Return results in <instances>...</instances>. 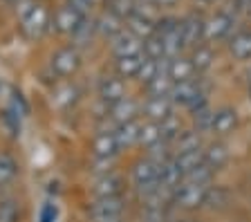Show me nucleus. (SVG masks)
I'll use <instances>...</instances> for the list:
<instances>
[{"label":"nucleus","mask_w":251,"mask_h":222,"mask_svg":"<svg viewBox=\"0 0 251 222\" xmlns=\"http://www.w3.org/2000/svg\"><path fill=\"white\" fill-rule=\"evenodd\" d=\"M50 27H52V16H50V11H47L45 5H41V2H38L25 18H21V29L29 41H38L41 36H45V32Z\"/></svg>","instance_id":"obj_5"},{"label":"nucleus","mask_w":251,"mask_h":222,"mask_svg":"<svg viewBox=\"0 0 251 222\" xmlns=\"http://www.w3.org/2000/svg\"><path fill=\"white\" fill-rule=\"evenodd\" d=\"M139 110H141V106L137 103L135 99H132V97H124V99H119L117 103L108 106V110H105V117H108V119L115 123V126H119V123H126V122H132V119H137Z\"/></svg>","instance_id":"obj_11"},{"label":"nucleus","mask_w":251,"mask_h":222,"mask_svg":"<svg viewBox=\"0 0 251 222\" xmlns=\"http://www.w3.org/2000/svg\"><path fill=\"white\" fill-rule=\"evenodd\" d=\"M124 197H94L90 206L92 222H121L124 220Z\"/></svg>","instance_id":"obj_4"},{"label":"nucleus","mask_w":251,"mask_h":222,"mask_svg":"<svg viewBox=\"0 0 251 222\" xmlns=\"http://www.w3.org/2000/svg\"><path fill=\"white\" fill-rule=\"evenodd\" d=\"M18 177V162L9 153H0V189L14 184Z\"/></svg>","instance_id":"obj_26"},{"label":"nucleus","mask_w":251,"mask_h":222,"mask_svg":"<svg viewBox=\"0 0 251 222\" xmlns=\"http://www.w3.org/2000/svg\"><path fill=\"white\" fill-rule=\"evenodd\" d=\"M121 146L117 142L115 130H101L92 142V153L97 159H115L119 155Z\"/></svg>","instance_id":"obj_13"},{"label":"nucleus","mask_w":251,"mask_h":222,"mask_svg":"<svg viewBox=\"0 0 251 222\" xmlns=\"http://www.w3.org/2000/svg\"><path fill=\"white\" fill-rule=\"evenodd\" d=\"M88 2L94 7V5H101V2H105V0H88Z\"/></svg>","instance_id":"obj_45"},{"label":"nucleus","mask_w":251,"mask_h":222,"mask_svg":"<svg viewBox=\"0 0 251 222\" xmlns=\"http://www.w3.org/2000/svg\"><path fill=\"white\" fill-rule=\"evenodd\" d=\"M191 63H193L195 72H206V70L213 65V49H211V45H202L200 43L198 48L191 49Z\"/></svg>","instance_id":"obj_27"},{"label":"nucleus","mask_w":251,"mask_h":222,"mask_svg":"<svg viewBox=\"0 0 251 222\" xmlns=\"http://www.w3.org/2000/svg\"><path fill=\"white\" fill-rule=\"evenodd\" d=\"M202 162L215 173V171H220L222 166L226 164V162H229V150H226V146L222 142H213L211 146L204 148Z\"/></svg>","instance_id":"obj_20"},{"label":"nucleus","mask_w":251,"mask_h":222,"mask_svg":"<svg viewBox=\"0 0 251 222\" xmlns=\"http://www.w3.org/2000/svg\"><path fill=\"white\" fill-rule=\"evenodd\" d=\"M175 150L173 155L177 153H186V150H202V137H200V130H182L179 137L173 142Z\"/></svg>","instance_id":"obj_23"},{"label":"nucleus","mask_w":251,"mask_h":222,"mask_svg":"<svg viewBox=\"0 0 251 222\" xmlns=\"http://www.w3.org/2000/svg\"><path fill=\"white\" fill-rule=\"evenodd\" d=\"M173 79L168 76V72H166V65L162 68V72L157 74L155 79L151 81V83L146 85V92H148V97H168L171 99V90H173Z\"/></svg>","instance_id":"obj_24"},{"label":"nucleus","mask_w":251,"mask_h":222,"mask_svg":"<svg viewBox=\"0 0 251 222\" xmlns=\"http://www.w3.org/2000/svg\"><path fill=\"white\" fill-rule=\"evenodd\" d=\"M164 65H166V61H155V58L144 54V61H141V68H139V72H137V79H139L144 85H148L157 74L162 72Z\"/></svg>","instance_id":"obj_31"},{"label":"nucleus","mask_w":251,"mask_h":222,"mask_svg":"<svg viewBox=\"0 0 251 222\" xmlns=\"http://www.w3.org/2000/svg\"><path fill=\"white\" fill-rule=\"evenodd\" d=\"M0 222H18V204L11 197L0 200Z\"/></svg>","instance_id":"obj_37"},{"label":"nucleus","mask_w":251,"mask_h":222,"mask_svg":"<svg viewBox=\"0 0 251 222\" xmlns=\"http://www.w3.org/2000/svg\"><path fill=\"white\" fill-rule=\"evenodd\" d=\"M97 92H99V99L103 101L105 106H112V103H117L119 99L128 97V95H126V81L121 79L119 74H110V76H101Z\"/></svg>","instance_id":"obj_10"},{"label":"nucleus","mask_w":251,"mask_h":222,"mask_svg":"<svg viewBox=\"0 0 251 222\" xmlns=\"http://www.w3.org/2000/svg\"><path fill=\"white\" fill-rule=\"evenodd\" d=\"M2 123H5V128L9 130V135H14V137L21 135V115H16L11 108H7V110L2 112Z\"/></svg>","instance_id":"obj_38"},{"label":"nucleus","mask_w":251,"mask_h":222,"mask_svg":"<svg viewBox=\"0 0 251 222\" xmlns=\"http://www.w3.org/2000/svg\"><path fill=\"white\" fill-rule=\"evenodd\" d=\"M171 101L175 106H184V108H195L200 103H204V90L200 81L191 79V81H182V83H175L171 90Z\"/></svg>","instance_id":"obj_6"},{"label":"nucleus","mask_w":251,"mask_h":222,"mask_svg":"<svg viewBox=\"0 0 251 222\" xmlns=\"http://www.w3.org/2000/svg\"><path fill=\"white\" fill-rule=\"evenodd\" d=\"M159 175H162V166L155 164L148 157H141L132 164L130 180H132V186L139 191V196H141V193L159 189Z\"/></svg>","instance_id":"obj_1"},{"label":"nucleus","mask_w":251,"mask_h":222,"mask_svg":"<svg viewBox=\"0 0 251 222\" xmlns=\"http://www.w3.org/2000/svg\"><path fill=\"white\" fill-rule=\"evenodd\" d=\"M141 112L146 115L148 122L159 123L173 115V101L168 97H148L146 103L141 106Z\"/></svg>","instance_id":"obj_14"},{"label":"nucleus","mask_w":251,"mask_h":222,"mask_svg":"<svg viewBox=\"0 0 251 222\" xmlns=\"http://www.w3.org/2000/svg\"><path fill=\"white\" fill-rule=\"evenodd\" d=\"M179 29H182L184 49H193L200 43H204V18L198 14H186L184 18H179Z\"/></svg>","instance_id":"obj_9"},{"label":"nucleus","mask_w":251,"mask_h":222,"mask_svg":"<svg viewBox=\"0 0 251 222\" xmlns=\"http://www.w3.org/2000/svg\"><path fill=\"white\" fill-rule=\"evenodd\" d=\"M247 76H249V81H251V70H249V74H247Z\"/></svg>","instance_id":"obj_48"},{"label":"nucleus","mask_w":251,"mask_h":222,"mask_svg":"<svg viewBox=\"0 0 251 222\" xmlns=\"http://www.w3.org/2000/svg\"><path fill=\"white\" fill-rule=\"evenodd\" d=\"M141 220L146 222H166V206H155V209H144Z\"/></svg>","instance_id":"obj_39"},{"label":"nucleus","mask_w":251,"mask_h":222,"mask_svg":"<svg viewBox=\"0 0 251 222\" xmlns=\"http://www.w3.org/2000/svg\"><path fill=\"white\" fill-rule=\"evenodd\" d=\"M139 132H141V122L139 119H132V122H126L115 126V135L117 142L121 148H130L135 144H139Z\"/></svg>","instance_id":"obj_21"},{"label":"nucleus","mask_w":251,"mask_h":222,"mask_svg":"<svg viewBox=\"0 0 251 222\" xmlns=\"http://www.w3.org/2000/svg\"><path fill=\"white\" fill-rule=\"evenodd\" d=\"M76 97H78L76 88L68 83V85H63V88H56V92H54V103H56L58 108H68L76 101Z\"/></svg>","instance_id":"obj_36"},{"label":"nucleus","mask_w":251,"mask_h":222,"mask_svg":"<svg viewBox=\"0 0 251 222\" xmlns=\"http://www.w3.org/2000/svg\"><path fill=\"white\" fill-rule=\"evenodd\" d=\"M155 7H175L179 0H151Z\"/></svg>","instance_id":"obj_43"},{"label":"nucleus","mask_w":251,"mask_h":222,"mask_svg":"<svg viewBox=\"0 0 251 222\" xmlns=\"http://www.w3.org/2000/svg\"><path fill=\"white\" fill-rule=\"evenodd\" d=\"M7 2H9V5H16V2H21V0H7Z\"/></svg>","instance_id":"obj_46"},{"label":"nucleus","mask_w":251,"mask_h":222,"mask_svg":"<svg viewBox=\"0 0 251 222\" xmlns=\"http://www.w3.org/2000/svg\"><path fill=\"white\" fill-rule=\"evenodd\" d=\"M211 184H202V182H186L184 180L179 184V189L173 193L171 202L184 211H193V209H200L204 206V200H206V193H209Z\"/></svg>","instance_id":"obj_2"},{"label":"nucleus","mask_w":251,"mask_h":222,"mask_svg":"<svg viewBox=\"0 0 251 222\" xmlns=\"http://www.w3.org/2000/svg\"><path fill=\"white\" fill-rule=\"evenodd\" d=\"M112 54L115 58H121V56H137V54H144V41L137 38L132 32L124 29L121 34H117L112 38Z\"/></svg>","instance_id":"obj_12"},{"label":"nucleus","mask_w":251,"mask_h":222,"mask_svg":"<svg viewBox=\"0 0 251 222\" xmlns=\"http://www.w3.org/2000/svg\"><path fill=\"white\" fill-rule=\"evenodd\" d=\"M249 97H251V90H249Z\"/></svg>","instance_id":"obj_50"},{"label":"nucleus","mask_w":251,"mask_h":222,"mask_svg":"<svg viewBox=\"0 0 251 222\" xmlns=\"http://www.w3.org/2000/svg\"><path fill=\"white\" fill-rule=\"evenodd\" d=\"M54 220H56V206L45 204L41 211V222H54Z\"/></svg>","instance_id":"obj_41"},{"label":"nucleus","mask_w":251,"mask_h":222,"mask_svg":"<svg viewBox=\"0 0 251 222\" xmlns=\"http://www.w3.org/2000/svg\"><path fill=\"white\" fill-rule=\"evenodd\" d=\"M157 142H162V130H159V123L155 122H144L141 123V132H139V144L141 146H155Z\"/></svg>","instance_id":"obj_35"},{"label":"nucleus","mask_w":251,"mask_h":222,"mask_svg":"<svg viewBox=\"0 0 251 222\" xmlns=\"http://www.w3.org/2000/svg\"><path fill=\"white\" fill-rule=\"evenodd\" d=\"M105 9L108 11H112L115 16H119L121 21H128V18L135 14V9H137V2L135 0H105Z\"/></svg>","instance_id":"obj_34"},{"label":"nucleus","mask_w":251,"mask_h":222,"mask_svg":"<svg viewBox=\"0 0 251 222\" xmlns=\"http://www.w3.org/2000/svg\"><path fill=\"white\" fill-rule=\"evenodd\" d=\"M177 222H193V220H177Z\"/></svg>","instance_id":"obj_47"},{"label":"nucleus","mask_w":251,"mask_h":222,"mask_svg":"<svg viewBox=\"0 0 251 222\" xmlns=\"http://www.w3.org/2000/svg\"><path fill=\"white\" fill-rule=\"evenodd\" d=\"M141 61H144V54H137V56H121L115 58V70L121 79H137V72L141 68Z\"/></svg>","instance_id":"obj_25"},{"label":"nucleus","mask_w":251,"mask_h":222,"mask_svg":"<svg viewBox=\"0 0 251 222\" xmlns=\"http://www.w3.org/2000/svg\"><path fill=\"white\" fill-rule=\"evenodd\" d=\"M50 68L56 76H72L76 74V70L81 68V52L74 45H68V48H61L54 52L52 61H50Z\"/></svg>","instance_id":"obj_7"},{"label":"nucleus","mask_w":251,"mask_h":222,"mask_svg":"<svg viewBox=\"0 0 251 222\" xmlns=\"http://www.w3.org/2000/svg\"><path fill=\"white\" fill-rule=\"evenodd\" d=\"M229 52H231V56L238 58V61H251V32L249 29L231 34Z\"/></svg>","instance_id":"obj_19"},{"label":"nucleus","mask_w":251,"mask_h":222,"mask_svg":"<svg viewBox=\"0 0 251 222\" xmlns=\"http://www.w3.org/2000/svg\"><path fill=\"white\" fill-rule=\"evenodd\" d=\"M159 130H162V142L173 146V142H175V139L179 137V132H182V122H179L175 115H171V117H166L164 122H159Z\"/></svg>","instance_id":"obj_33"},{"label":"nucleus","mask_w":251,"mask_h":222,"mask_svg":"<svg viewBox=\"0 0 251 222\" xmlns=\"http://www.w3.org/2000/svg\"><path fill=\"white\" fill-rule=\"evenodd\" d=\"M235 25V16L226 9H220L211 14L209 18H204V43H220L231 38Z\"/></svg>","instance_id":"obj_3"},{"label":"nucleus","mask_w":251,"mask_h":222,"mask_svg":"<svg viewBox=\"0 0 251 222\" xmlns=\"http://www.w3.org/2000/svg\"><path fill=\"white\" fill-rule=\"evenodd\" d=\"M0 191H2V189H0ZM0 200H2V196H0Z\"/></svg>","instance_id":"obj_49"},{"label":"nucleus","mask_w":251,"mask_h":222,"mask_svg":"<svg viewBox=\"0 0 251 222\" xmlns=\"http://www.w3.org/2000/svg\"><path fill=\"white\" fill-rule=\"evenodd\" d=\"M235 11H245V14H251V0H233Z\"/></svg>","instance_id":"obj_42"},{"label":"nucleus","mask_w":251,"mask_h":222,"mask_svg":"<svg viewBox=\"0 0 251 222\" xmlns=\"http://www.w3.org/2000/svg\"><path fill=\"white\" fill-rule=\"evenodd\" d=\"M195 2H200V5H213L215 0H195Z\"/></svg>","instance_id":"obj_44"},{"label":"nucleus","mask_w":251,"mask_h":222,"mask_svg":"<svg viewBox=\"0 0 251 222\" xmlns=\"http://www.w3.org/2000/svg\"><path fill=\"white\" fill-rule=\"evenodd\" d=\"M94 36H97L94 18H92V16H88L83 23H81V25L76 27V32H74L70 38H72V45H74V48H83V45H88V43L92 41Z\"/></svg>","instance_id":"obj_30"},{"label":"nucleus","mask_w":251,"mask_h":222,"mask_svg":"<svg viewBox=\"0 0 251 222\" xmlns=\"http://www.w3.org/2000/svg\"><path fill=\"white\" fill-rule=\"evenodd\" d=\"M166 72H168V76L173 79V83H182V81H191V79H195V68H193V63H191V58L188 56H175V58H171V61H166Z\"/></svg>","instance_id":"obj_17"},{"label":"nucleus","mask_w":251,"mask_h":222,"mask_svg":"<svg viewBox=\"0 0 251 222\" xmlns=\"http://www.w3.org/2000/svg\"><path fill=\"white\" fill-rule=\"evenodd\" d=\"M94 197H117L124 193V180L117 173H103L101 177H97L92 186Z\"/></svg>","instance_id":"obj_15"},{"label":"nucleus","mask_w":251,"mask_h":222,"mask_svg":"<svg viewBox=\"0 0 251 222\" xmlns=\"http://www.w3.org/2000/svg\"><path fill=\"white\" fill-rule=\"evenodd\" d=\"M202 150H186V153H177L173 155V162H175V166H177L179 171H182L184 175H188L191 171H195L200 164H202Z\"/></svg>","instance_id":"obj_28"},{"label":"nucleus","mask_w":251,"mask_h":222,"mask_svg":"<svg viewBox=\"0 0 251 222\" xmlns=\"http://www.w3.org/2000/svg\"><path fill=\"white\" fill-rule=\"evenodd\" d=\"M191 115H193V123H195V130L204 132L209 130L211 132V126H213V115L215 110H211V106L204 101V103H200V106L191 108Z\"/></svg>","instance_id":"obj_29"},{"label":"nucleus","mask_w":251,"mask_h":222,"mask_svg":"<svg viewBox=\"0 0 251 222\" xmlns=\"http://www.w3.org/2000/svg\"><path fill=\"white\" fill-rule=\"evenodd\" d=\"M238 126V115H235L233 108H220L213 115V126H211V132L218 135V137H225L229 132L235 130Z\"/></svg>","instance_id":"obj_18"},{"label":"nucleus","mask_w":251,"mask_h":222,"mask_svg":"<svg viewBox=\"0 0 251 222\" xmlns=\"http://www.w3.org/2000/svg\"><path fill=\"white\" fill-rule=\"evenodd\" d=\"M231 196H229V191L225 189V186H211L209 193H206V200H204V206H209V209H225L226 204H229Z\"/></svg>","instance_id":"obj_32"},{"label":"nucleus","mask_w":251,"mask_h":222,"mask_svg":"<svg viewBox=\"0 0 251 222\" xmlns=\"http://www.w3.org/2000/svg\"><path fill=\"white\" fill-rule=\"evenodd\" d=\"M88 16H83L81 11H76L72 5H63L52 14V29H56L63 36H72L76 32V27L85 21Z\"/></svg>","instance_id":"obj_8"},{"label":"nucleus","mask_w":251,"mask_h":222,"mask_svg":"<svg viewBox=\"0 0 251 222\" xmlns=\"http://www.w3.org/2000/svg\"><path fill=\"white\" fill-rule=\"evenodd\" d=\"M126 23L121 21L119 16H115V14H112V11H101L99 16L94 18V27H97V36H103V38H110V41H112V38L117 36V34H121L126 29Z\"/></svg>","instance_id":"obj_16"},{"label":"nucleus","mask_w":251,"mask_h":222,"mask_svg":"<svg viewBox=\"0 0 251 222\" xmlns=\"http://www.w3.org/2000/svg\"><path fill=\"white\" fill-rule=\"evenodd\" d=\"M126 29L132 32L137 38H141V41H146V38H151L152 34L157 32V23L151 21V18L139 16V14H132V16L126 21Z\"/></svg>","instance_id":"obj_22"},{"label":"nucleus","mask_w":251,"mask_h":222,"mask_svg":"<svg viewBox=\"0 0 251 222\" xmlns=\"http://www.w3.org/2000/svg\"><path fill=\"white\" fill-rule=\"evenodd\" d=\"M36 5H38V0H21V2H16L14 11H16V16H18V21H21V18H25Z\"/></svg>","instance_id":"obj_40"}]
</instances>
